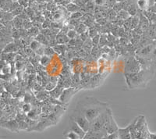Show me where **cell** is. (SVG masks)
<instances>
[{
    "label": "cell",
    "mask_w": 156,
    "mask_h": 139,
    "mask_svg": "<svg viewBox=\"0 0 156 139\" xmlns=\"http://www.w3.org/2000/svg\"><path fill=\"white\" fill-rule=\"evenodd\" d=\"M76 107L83 112L90 123L108 108L106 103L100 102L94 98H86L79 102Z\"/></svg>",
    "instance_id": "cell-1"
},
{
    "label": "cell",
    "mask_w": 156,
    "mask_h": 139,
    "mask_svg": "<svg viewBox=\"0 0 156 139\" xmlns=\"http://www.w3.org/2000/svg\"><path fill=\"white\" fill-rule=\"evenodd\" d=\"M108 111L109 108H107L103 112H101L99 116L96 119H94L90 124V131H100V130H105V126L106 123L107 119L108 117ZM88 130V131H89Z\"/></svg>",
    "instance_id": "cell-2"
},
{
    "label": "cell",
    "mask_w": 156,
    "mask_h": 139,
    "mask_svg": "<svg viewBox=\"0 0 156 139\" xmlns=\"http://www.w3.org/2000/svg\"><path fill=\"white\" fill-rule=\"evenodd\" d=\"M72 119L77 123L82 129L85 132H87L90 129V123L87 120L86 116L83 115V112L76 107V109L73 112V114L70 116Z\"/></svg>",
    "instance_id": "cell-3"
},
{
    "label": "cell",
    "mask_w": 156,
    "mask_h": 139,
    "mask_svg": "<svg viewBox=\"0 0 156 139\" xmlns=\"http://www.w3.org/2000/svg\"><path fill=\"white\" fill-rule=\"evenodd\" d=\"M118 130H119V127L117 126L115 119H114L113 116H112V110L109 109V111H108V117L105 126V130L107 132V134H113L115 132H117Z\"/></svg>",
    "instance_id": "cell-4"
},
{
    "label": "cell",
    "mask_w": 156,
    "mask_h": 139,
    "mask_svg": "<svg viewBox=\"0 0 156 139\" xmlns=\"http://www.w3.org/2000/svg\"><path fill=\"white\" fill-rule=\"evenodd\" d=\"M66 130L75 132V133L77 134L78 135L80 136V138L82 139L83 138V137H84V135H85L86 134V132L84 131V130H83V129H82L71 117H69V122H68V127Z\"/></svg>",
    "instance_id": "cell-5"
},
{
    "label": "cell",
    "mask_w": 156,
    "mask_h": 139,
    "mask_svg": "<svg viewBox=\"0 0 156 139\" xmlns=\"http://www.w3.org/2000/svg\"><path fill=\"white\" fill-rule=\"evenodd\" d=\"M140 62H138L136 59H129L126 62V73H137L140 69Z\"/></svg>",
    "instance_id": "cell-6"
},
{
    "label": "cell",
    "mask_w": 156,
    "mask_h": 139,
    "mask_svg": "<svg viewBox=\"0 0 156 139\" xmlns=\"http://www.w3.org/2000/svg\"><path fill=\"white\" fill-rule=\"evenodd\" d=\"M108 135L105 130H100V131H89L86 132L85 135L83 139H103Z\"/></svg>",
    "instance_id": "cell-7"
},
{
    "label": "cell",
    "mask_w": 156,
    "mask_h": 139,
    "mask_svg": "<svg viewBox=\"0 0 156 139\" xmlns=\"http://www.w3.org/2000/svg\"><path fill=\"white\" fill-rule=\"evenodd\" d=\"M76 90L75 88H66V89H64L62 91V94H61L60 97H59V101L61 102H63V103H66V102H69V100L72 98L74 93L76 92Z\"/></svg>",
    "instance_id": "cell-8"
},
{
    "label": "cell",
    "mask_w": 156,
    "mask_h": 139,
    "mask_svg": "<svg viewBox=\"0 0 156 139\" xmlns=\"http://www.w3.org/2000/svg\"><path fill=\"white\" fill-rule=\"evenodd\" d=\"M139 17H140V22H139V27L142 29V30H146L149 27H150V22H149L148 19L146 17L145 15L141 12V11L139 10Z\"/></svg>",
    "instance_id": "cell-9"
},
{
    "label": "cell",
    "mask_w": 156,
    "mask_h": 139,
    "mask_svg": "<svg viewBox=\"0 0 156 139\" xmlns=\"http://www.w3.org/2000/svg\"><path fill=\"white\" fill-rule=\"evenodd\" d=\"M136 6L138 10L144 12L147 11L151 7V1L150 0H136Z\"/></svg>",
    "instance_id": "cell-10"
},
{
    "label": "cell",
    "mask_w": 156,
    "mask_h": 139,
    "mask_svg": "<svg viewBox=\"0 0 156 139\" xmlns=\"http://www.w3.org/2000/svg\"><path fill=\"white\" fill-rule=\"evenodd\" d=\"M55 39H56L57 44H58V45H65V44H67V43H69V40H70L68 37V36L66 35V34H64L61 30L56 35Z\"/></svg>",
    "instance_id": "cell-11"
},
{
    "label": "cell",
    "mask_w": 156,
    "mask_h": 139,
    "mask_svg": "<svg viewBox=\"0 0 156 139\" xmlns=\"http://www.w3.org/2000/svg\"><path fill=\"white\" fill-rule=\"evenodd\" d=\"M118 134H119V139H132L129 127L126 128H119Z\"/></svg>",
    "instance_id": "cell-12"
},
{
    "label": "cell",
    "mask_w": 156,
    "mask_h": 139,
    "mask_svg": "<svg viewBox=\"0 0 156 139\" xmlns=\"http://www.w3.org/2000/svg\"><path fill=\"white\" fill-rule=\"evenodd\" d=\"M153 50L154 49H153V46L151 45H146V46L143 47V48L140 50V52H137V54H138L140 56H141V57L145 58V56H147L149 54L151 53V52H152Z\"/></svg>",
    "instance_id": "cell-13"
},
{
    "label": "cell",
    "mask_w": 156,
    "mask_h": 139,
    "mask_svg": "<svg viewBox=\"0 0 156 139\" xmlns=\"http://www.w3.org/2000/svg\"><path fill=\"white\" fill-rule=\"evenodd\" d=\"M95 4L94 1H88L84 5V12L85 13H90V14L94 15V9H95Z\"/></svg>",
    "instance_id": "cell-14"
},
{
    "label": "cell",
    "mask_w": 156,
    "mask_h": 139,
    "mask_svg": "<svg viewBox=\"0 0 156 139\" xmlns=\"http://www.w3.org/2000/svg\"><path fill=\"white\" fill-rule=\"evenodd\" d=\"M18 50H19V48L16 45V43H9L4 48L3 53H12V52H17Z\"/></svg>",
    "instance_id": "cell-15"
},
{
    "label": "cell",
    "mask_w": 156,
    "mask_h": 139,
    "mask_svg": "<svg viewBox=\"0 0 156 139\" xmlns=\"http://www.w3.org/2000/svg\"><path fill=\"white\" fill-rule=\"evenodd\" d=\"M64 90V88L62 87H61V86H58L57 85L56 87L54 88L52 91H50V95H51V97H53L54 98H58L60 97L61 94H62V91Z\"/></svg>",
    "instance_id": "cell-16"
},
{
    "label": "cell",
    "mask_w": 156,
    "mask_h": 139,
    "mask_svg": "<svg viewBox=\"0 0 156 139\" xmlns=\"http://www.w3.org/2000/svg\"><path fill=\"white\" fill-rule=\"evenodd\" d=\"M66 9L69 12H71V13H73V12H78V11H81V8H80L79 5H76V4H75L74 2H69V3L66 5Z\"/></svg>",
    "instance_id": "cell-17"
},
{
    "label": "cell",
    "mask_w": 156,
    "mask_h": 139,
    "mask_svg": "<svg viewBox=\"0 0 156 139\" xmlns=\"http://www.w3.org/2000/svg\"><path fill=\"white\" fill-rule=\"evenodd\" d=\"M35 40H37L39 43H41L42 45H44V46H49V41H48V38L45 37V35H44V34H41V33H40V34H38L36 36Z\"/></svg>",
    "instance_id": "cell-18"
},
{
    "label": "cell",
    "mask_w": 156,
    "mask_h": 139,
    "mask_svg": "<svg viewBox=\"0 0 156 139\" xmlns=\"http://www.w3.org/2000/svg\"><path fill=\"white\" fill-rule=\"evenodd\" d=\"M126 11H127L128 13H129L130 16H136V15L138 14V12H139L138 8H137L136 4L134 3L130 4V5L127 7V9H126Z\"/></svg>",
    "instance_id": "cell-19"
},
{
    "label": "cell",
    "mask_w": 156,
    "mask_h": 139,
    "mask_svg": "<svg viewBox=\"0 0 156 139\" xmlns=\"http://www.w3.org/2000/svg\"><path fill=\"white\" fill-rule=\"evenodd\" d=\"M12 23H13V27L16 29H22L23 28V20L22 18L18 16H15L13 18V20H12Z\"/></svg>",
    "instance_id": "cell-20"
},
{
    "label": "cell",
    "mask_w": 156,
    "mask_h": 139,
    "mask_svg": "<svg viewBox=\"0 0 156 139\" xmlns=\"http://www.w3.org/2000/svg\"><path fill=\"white\" fill-rule=\"evenodd\" d=\"M63 134L65 137H67V138L69 139H82L80 138V137L77 134H76V133L73 131H71V130H66L64 131Z\"/></svg>",
    "instance_id": "cell-21"
},
{
    "label": "cell",
    "mask_w": 156,
    "mask_h": 139,
    "mask_svg": "<svg viewBox=\"0 0 156 139\" xmlns=\"http://www.w3.org/2000/svg\"><path fill=\"white\" fill-rule=\"evenodd\" d=\"M88 27H87L84 23H82V22L80 23H79V24L75 27V30H76V33H77L78 34H80L83 32H86V31L88 30Z\"/></svg>",
    "instance_id": "cell-22"
},
{
    "label": "cell",
    "mask_w": 156,
    "mask_h": 139,
    "mask_svg": "<svg viewBox=\"0 0 156 139\" xmlns=\"http://www.w3.org/2000/svg\"><path fill=\"white\" fill-rule=\"evenodd\" d=\"M117 18H119V19H121V20H127L128 18L131 17V16H129V14L128 13V12L125 9H122V10L119 11V12H117Z\"/></svg>",
    "instance_id": "cell-23"
},
{
    "label": "cell",
    "mask_w": 156,
    "mask_h": 139,
    "mask_svg": "<svg viewBox=\"0 0 156 139\" xmlns=\"http://www.w3.org/2000/svg\"><path fill=\"white\" fill-rule=\"evenodd\" d=\"M139 22H140V17L138 14L134 16H131V30H133L136 27H138Z\"/></svg>",
    "instance_id": "cell-24"
},
{
    "label": "cell",
    "mask_w": 156,
    "mask_h": 139,
    "mask_svg": "<svg viewBox=\"0 0 156 139\" xmlns=\"http://www.w3.org/2000/svg\"><path fill=\"white\" fill-rule=\"evenodd\" d=\"M27 31H28L29 36H30V37H36L37 34L41 33V30L37 28V27H34V26L31 28L29 29V30H27Z\"/></svg>",
    "instance_id": "cell-25"
},
{
    "label": "cell",
    "mask_w": 156,
    "mask_h": 139,
    "mask_svg": "<svg viewBox=\"0 0 156 139\" xmlns=\"http://www.w3.org/2000/svg\"><path fill=\"white\" fill-rule=\"evenodd\" d=\"M84 14V12H83L82 11H78V12H75L71 13L69 15V19L70 20H80V18L83 16V15Z\"/></svg>",
    "instance_id": "cell-26"
},
{
    "label": "cell",
    "mask_w": 156,
    "mask_h": 139,
    "mask_svg": "<svg viewBox=\"0 0 156 139\" xmlns=\"http://www.w3.org/2000/svg\"><path fill=\"white\" fill-rule=\"evenodd\" d=\"M93 43L91 41V38H88V39L86 40L83 43V48H84L85 51H88V50H91L93 48Z\"/></svg>",
    "instance_id": "cell-27"
},
{
    "label": "cell",
    "mask_w": 156,
    "mask_h": 139,
    "mask_svg": "<svg viewBox=\"0 0 156 139\" xmlns=\"http://www.w3.org/2000/svg\"><path fill=\"white\" fill-rule=\"evenodd\" d=\"M42 46L41 43H39L37 40H34V41H32L30 43V48H31L33 51H37L38 48H40Z\"/></svg>",
    "instance_id": "cell-28"
},
{
    "label": "cell",
    "mask_w": 156,
    "mask_h": 139,
    "mask_svg": "<svg viewBox=\"0 0 156 139\" xmlns=\"http://www.w3.org/2000/svg\"><path fill=\"white\" fill-rule=\"evenodd\" d=\"M23 11H24V8H23V6H21V5H19V6H18V7H16L14 10L11 12V13H12V16L15 17V16H20V15L21 14Z\"/></svg>",
    "instance_id": "cell-29"
},
{
    "label": "cell",
    "mask_w": 156,
    "mask_h": 139,
    "mask_svg": "<svg viewBox=\"0 0 156 139\" xmlns=\"http://www.w3.org/2000/svg\"><path fill=\"white\" fill-rule=\"evenodd\" d=\"M108 43V38H107V34H101L100 36V41L99 44L101 46H104V45H107Z\"/></svg>",
    "instance_id": "cell-30"
},
{
    "label": "cell",
    "mask_w": 156,
    "mask_h": 139,
    "mask_svg": "<svg viewBox=\"0 0 156 139\" xmlns=\"http://www.w3.org/2000/svg\"><path fill=\"white\" fill-rule=\"evenodd\" d=\"M50 61H51V59L49 58V56H47L45 55H42L40 59V62L42 66H47L48 63H50Z\"/></svg>",
    "instance_id": "cell-31"
},
{
    "label": "cell",
    "mask_w": 156,
    "mask_h": 139,
    "mask_svg": "<svg viewBox=\"0 0 156 139\" xmlns=\"http://www.w3.org/2000/svg\"><path fill=\"white\" fill-rule=\"evenodd\" d=\"M33 27V23H32V20L30 19H27V20H23V28L26 29V30H29L30 28Z\"/></svg>",
    "instance_id": "cell-32"
},
{
    "label": "cell",
    "mask_w": 156,
    "mask_h": 139,
    "mask_svg": "<svg viewBox=\"0 0 156 139\" xmlns=\"http://www.w3.org/2000/svg\"><path fill=\"white\" fill-rule=\"evenodd\" d=\"M88 34H89V37H90V38H92V37H94V36H96L97 34H98V30L95 29V27H94V25L93 26V27H90V28L88 29Z\"/></svg>",
    "instance_id": "cell-33"
},
{
    "label": "cell",
    "mask_w": 156,
    "mask_h": 139,
    "mask_svg": "<svg viewBox=\"0 0 156 139\" xmlns=\"http://www.w3.org/2000/svg\"><path fill=\"white\" fill-rule=\"evenodd\" d=\"M55 53V51H54L53 48L51 46H46L44 48V55H47V56H51Z\"/></svg>",
    "instance_id": "cell-34"
},
{
    "label": "cell",
    "mask_w": 156,
    "mask_h": 139,
    "mask_svg": "<svg viewBox=\"0 0 156 139\" xmlns=\"http://www.w3.org/2000/svg\"><path fill=\"white\" fill-rule=\"evenodd\" d=\"M57 84H56V82H48V84L45 85V87H45V90L51 91H52L55 87H56Z\"/></svg>",
    "instance_id": "cell-35"
},
{
    "label": "cell",
    "mask_w": 156,
    "mask_h": 139,
    "mask_svg": "<svg viewBox=\"0 0 156 139\" xmlns=\"http://www.w3.org/2000/svg\"><path fill=\"white\" fill-rule=\"evenodd\" d=\"M77 34H78L76 33V31L75 30H69V31L67 32L66 35L68 36V37H69V39H75L76 36H77Z\"/></svg>",
    "instance_id": "cell-36"
},
{
    "label": "cell",
    "mask_w": 156,
    "mask_h": 139,
    "mask_svg": "<svg viewBox=\"0 0 156 139\" xmlns=\"http://www.w3.org/2000/svg\"><path fill=\"white\" fill-rule=\"evenodd\" d=\"M51 21L50 19H45L42 23V29H48L51 27Z\"/></svg>",
    "instance_id": "cell-37"
},
{
    "label": "cell",
    "mask_w": 156,
    "mask_h": 139,
    "mask_svg": "<svg viewBox=\"0 0 156 139\" xmlns=\"http://www.w3.org/2000/svg\"><path fill=\"white\" fill-rule=\"evenodd\" d=\"M17 2L20 4V5L23 6L24 9H27V7H29L30 2H29L28 0H17Z\"/></svg>",
    "instance_id": "cell-38"
},
{
    "label": "cell",
    "mask_w": 156,
    "mask_h": 139,
    "mask_svg": "<svg viewBox=\"0 0 156 139\" xmlns=\"http://www.w3.org/2000/svg\"><path fill=\"white\" fill-rule=\"evenodd\" d=\"M95 22L97 23H98L100 26H101V27H102V26H105V24H107V23H108V21L105 17H102V18H100V19H98V20H95Z\"/></svg>",
    "instance_id": "cell-39"
},
{
    "label": "cell",
    "mask_w": 156,
    "mask_h": 139,
    "mask_svg": "<svg viewBox=\"0 0 156 139\" xmlns=\"http://www.w3.org/2000/svg\"><path fill=\"white\" fill-rule=\"evenodd\" d=\"M115 0H106V3H105V6L108 9H112L115 3H116Z\"/></svg>",
    "instance_id": "cell-40"
},
{
    "label": "cell",
    "mask_w": 156,
    "mask_h": 139,
    "mask_svg": "<svg viewBox=\"0 0 156 139\" xmlns=\"http://www.w3.org/2000/svg\"><path fill=\"white\" fill-rule=\"evenodd\" d=\"M100 36H101V34H97L96 36H94V37H92V38H91V41H92L93 45H98V44H99Z\"/></svg>",
    "instance_id": "cell-41"
},
{
    "label": "cell",
    "mask_w": 156,
    "mask_h": 139,
    "mask_svg": "<svg viewBox=\"0 0 156 139\" xmlns=\"http://www.w3.org/2000/svg\"><path fill=\"white\" fill-rule=\"evenodd\" d=\"M94 2L98 6H105L106 0H94Z\"/></svg>",
    "instance_id": "cell-42"
},
{
    "label": "cell",
    "mask_w": 156,
    "mask_h": 139,
    "mask_svg": "<svg viewBox=\"0 0 156 139\" xmlns=\"http://www.w3.org/2000/svg\"><path fill=\"white\" fill-rule=\"evenodd\" d=\"M31 110V107H30V104L26 103L23 105V111L24 112H29Z\"/></svg>",
    "instance_id": "cell-43"
},
{
    "label": "cell",
    "mask_w": 156,
    "mask_h": 139,
    "mask_svg": "<svg viewBox=\"0 0 156 139\" xmlns=\"http://www.w3.org/2000/svg\"><path fill=\"white\" fill-rule=\"evenodd\" d=\"M10 70H11V68L9 67L8 65H5V66L2 68V73H3V74H8V73H9V71H10Z\"/></svg>",
    "instance_id": "cell-44"
},
{
    "label": "cell",
    "mask_w": 156,
    "mask_h": 139,
    "mask_svg": "<svg viewBox=\"0 0 156 139\" xmlns=\"http://www.w3.org/2000/svg\"><path fill=\"white\" fill-rule=\"evenodd\" d=\"M5 66V63L3 60H0V70H2V68Z\"/></svg>",
    "instance_id": "cell-45"
},
{
    "label": "cell",
    "mask_w": 156,
    "mask_h": 139,
    "mask_svg": "<svg viewBox=\"0 0 156 139\" xmlns=\"http://www.w3.org/2000/svg\"><path fill=\"white\" fill-rule=\"evenodd\" d=\"M3 88H4L3 85H2V84H1V83H0V94H1V93L3 92V91H4Z\"/></svg>",
    "instance_id": "cell-46"
},
{
    "label": "cell",
    "mask_w": 156,
    "mask_h": 139,
    "mask_svg": "<svg viewBox=\"0 0 156 139\" xmlns=\"http://www.w3.org/2000/svg\"><path fill=\"white\" fill-rule=\"evenodd\" d=\"M150 26H151V28H152L153 30H154V32H155V34H156V25H154V24H150Z\"/></svg>",
    "instance_id": "cell-47"
},
{
    "label": "cell",
    "mask_w": 156,
    "mask_h": 139,
    "mask_svg": "<svg viewBox=\"0 0 156 139\" xmlns=\"http://www.w3.org/2000/svg\"><path fill=\"white\" fill-rule=\"evenodd\" d=\"M115 1H116L117 2H125L126 0H115Z\"/></svg>",
    "instance_id": "cell-48"
},
{
    "label": "cell",
    "mask_w": 156,
    "mask_h": 139,
    "mask_svg": "<svg viewBox=\"0 0 156 139\" xmlns=\"http://www.w3.org/2000/svg\"><path fill=\"white\" fill-rule=\"evenodd\" d=\"M29 1V2H36V0H28Z\"/></svg>",
    "instance_id": "cell-49"
},
{
    "label": "cell",
    "mask_w": 156,
    "mask_h": 139,
    "mask_svg": "<svg viewBox=\"0 0 156 139\" xmlns=\"http://www.w3.org/2000/svg\"><path fill=\"white\" fill-rule=\"evenodd\" d=\"M12 1H13V2H16V1H17V0H12Z\"/></svg>",
    "instance_id": "cell-50"
},
{
    "label": "cell",
    "mask_w": 156,
    "mask_h": 139,
    "mask_svg": "<svg viewBox=\"0 0 156 139\" xmlns=\"http://www.w3.org/2000/svg\"><path fill=\"white\" fill-rule=\"evenodd\" d=\"M154 2H156V0H154Z\"/></svg>",
    "instance_id": "cell-51"
},
{
    "label": "cell",
    "mask_w": 156,
    "mask_h": 139,
    "mask_svg": "<svg viewBox=\"0 0 156 139\" xmlns=\"http://www.w3.org/2000/svg\"><path fill=\"white\" fill-rule=\"evenodd\" d=\"M118 139H119V138H118Z\"/></svg>",
    "instance_id": "cell-52"
}]
</instances>
